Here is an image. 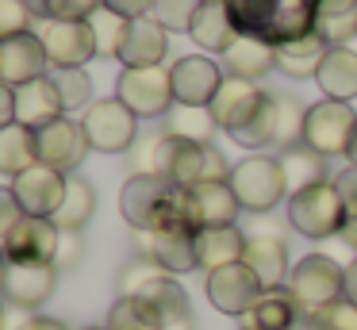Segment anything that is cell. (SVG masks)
Wrapping results in <instances>:
<instances>
[{"label":"cell","mask_w":357,"mask_h":330,"mask_svg":"<svg viewBox=\"0 0 357 330\" xmlns=\"http://www.w3.org/2000/svg\"><path fill=\"white\" fill-rule=\"evenodd\" d=\"M319 4L323 0H227V12L238 35L284 46L315 31Z\"/></svg>","instance_id":"obj_1"},{"label":"cell","mask_w":357,"mask_h":330,"mask_svg":"<svg viewBox=\"0 0 357 330\" xmlns=\"http://www.w3.org/2000/svg\"><path fill=\"white\" fill-rule=\"evenodd\" d=\"M119 215L135 234L185 223V192L158 173H131L119 188Z\"/></svg>","instance_id":"obj_2"},{"label":"cell","mask_w":357,"mask_h":330,"mask_svg":"<svg viewBox=\"0 0 357 330\" xmlns=\"http://www.w3.org/2000/svg\"><path fill=\"white\" fill-rule=\"evenodd\" d=\"M288 223L303 238H334L346 227V200L334 188V181H319L288 196Z\"/></svg>","instance_id":"obj_3"},{"label":"cell","mask_w":357,"mask_h":330,"mask_svg":"<svg viewBox=\"0 0 357 330\" xmlns=\"http://www.w3.org/2000/svg\"><path fill=\"white\" fill-rule=\"evenodd\" d=\"M284 292L292 296V303L300 307V315H311L319 307L334 303L346 296V269L326 253H307L303 261H296L288 273Z\"/></svg>","instance_id":"obj_4"},{"label":"cell","mask_w":357,"mask_h":330,"mask_svg":"<svg viewBox=\"0 0 357 330\" xmlns=\"http://www.w3.org/2000/svg\"><path fill=\"white\" fill-rule=\"evenodd\" d=\"M231 188H234V196H238L242 211H254V215L273 211L288 192L280 158H273V153H250V158L234 161L231 165Z\"/></svg>","instance_id":"obj_5"},{"label":"cell","mask_w":357,"mask_h":330,"mask_svg":"<svg viewBox=\"0 0 357 330\" xmlns=\"http://www.w3.org/2000/svg\"><path fill=\"white\" fill-rule=\"evenodd\" d=\"M208 146L211 142H185V138H173L165 130H158L154 142H150L142 173H158L169 184H177L181 192H188L208 177Z\"/></svg>","instance_id":"obj_6"},{"label":"cell","mask_w":357,"mask_h":330,"mask_svg":"<svg viewBox=\"0 0 357 330\" xmlns=\"http://www.w3.org/2000/svg\"><path fill=\"white\" fill-rule=\"evenodd\" d=\"M357 135V112L354 104L342 100H319L307 107V123H303V146L315 150L319 158H346Z\"/></svg>","instance_id":"obj_7"},{"label":"cell","mask_w":357,"mask_h":330,"mask_svg":"<svg viewBox=\"0 0 357 330\" xmlns=\"http://www.w3.org/2000/svg\"><path fill=\"white\" fill-rule=\"evenodd\" d=\"M81 127L89 135V146L100 153H127L139 142V115L123 104L119 96L93 100L89 112L81 115Z\"/></svg>","instance_id":"obj_8"},{"label":"cell","mask_w":357,"mask_h":330,"mask_svg":"<svg viewBox=\"0 0 357 330\" xmlns=\"http://www.w3.org/2000/svg\"><path fill=\"white\" fill-rule=\"evenodd\" d=\"M116 96L131 107L139 119H165L173 100V77L165 66H146V69H123L116 81Z\"/></svg>","instance_id":"obj_9"},{"label":"cell","mask_w":357,"mask_h":330,"mask_svg":"<svg viewBox=\"0 0 357 330\" xmlns=\"http://www.w3.org/2000/svg\"><path fill=\"white\" fill-rule=\"evenodd\" d=\"M35 35L43 38L47 61L54 69H85L96 58V35L89 20H43Z\"/></svg>","instance_id":"obj_10"},{"label":"cell","mask_w":357,"mask_h":330,"mask_svg":"<svg viewBox=\"0 0 357 330\" xmlns=\"http://www.w3.org/2000/svg\"><path fill=\"white\" fill-rule=\"evenodd\" d=\"M35 150H39V161L50 169H58V173H77L81 161L89 158V135L85 127H81V119H73V115H62V119L47 123L43 130H35Z\"/></svg>","instance_id":"obj_11"},{"label":"cell","mask_w":357,"mask_h":330,"mask_svg":"<svg viewBox=\"0 0 357 330\" xmlns=\"http://www.w3.org/2000/svg\"><path fill=\"white\" fill-rule=\"evenodd\" d=\"M58 284V265L54 261H8L0 273V299H8L12 307L35 311L50 299Z\"/></svg>","instance_id":"obj_12"},{"label":"cell","mask_w":357,"mask_h":330,"mask_svg":"<svg viewBox=\"0 0 357 330\" xmlns=\"http://www.w3.org/2000/svg\"><path fill=\"white\" fill-rule=\"evenodd\" d=\"M265 100H269V92L257 89V81H246V77H231V73H227L208 107H211V115H215L219 130L238 135L242 127L254 123V115L265 107Z\"/></svg>","instance_id":"obj_13"},{"label":"cell","mask_w":357,"mask_h":330,"mask_svg":"<svg viewBox=\"0 0 357 330\" xmlns=\"http://www.w3.org/2000/svg\"><path fill=\"white\" fill-rule=\"evenodd\" d=\"M169 77H173V100H177V104L208 107L227 73L215 58H208V54H185V58H177L169 66Z\"/></svg>","instance_id":"obj_14"},{"label":"cell","mask_w":357,"mask_h":330,"mask_svg":"<svg viewBox=\"0 0 357 330\" xmlns=\"http://www.w3.org/2000/svg\"><path fill=\"white\" fill-rule=\"evenodd\" d=\"M242 204L234 196L231 181H200L185 192V223L196 230L204 227H231L238 219Z\"/></svg>","instance_id":"obj_15"},{"label":"cell","mask_w":357,"mask_h":330,"mask_svg":"<svg viewBox=\"0 0 357 330\" xmlns=\"http://www.w3.org/2000/svg\"><path fill=\"white\" fill-rule=\"evenodd\" d=\"M261 280L254 276L250 265H223L208 273V299L219 315H246L250 307L261 299Z\"/></svg>","instance_id":"obj_16"},{"label":"cell","mask_w":357,"mask_h":330,"mask_svg":"<svg viewBox=\"0 0 357 330\" xmlns=\"http://www.w3.org/2000/svg\"><path fill=\"white\" fill-rule=\"evenodd\" d=\"M8 188L16 192L24 215H43V219H54V211L62 207V196H66V173H58V169L35 161L31 169H24L20 177H12Z\"/></svg>","instance_id":"obj_17"},{"label":"cell","mask_w":357,"mask_h":330,"mask_svg":"<svg viewBox=\"0 0 357 330\" xmlns=\"http://www.w3.org/2000/svg\"><path fill=\"white\" fill-rule=\"evenodd\" d=\"M58 246H62V230L54 219H43V215H24L4 238L8 261H54Z\"/></svg>","instance_id":"obj_18"},{"label":"cell","mask_w":357,"mask_h":330,"mask_svg":"<svg viewBox=\"0 0 357 330\" xmlns=\"http://www.w3.org/2000/svg\"><path fill=\"white\" fill-rule=\"evenodd\" d=\"M139 238H142L139 253H150L154 261H162L173 276L192 273L200 265V257H196V227H188V223H169V227L150 230V234H139Z\"/></svg>","instance_id":"obj_19"},{"label":"cell","mask_w":357,"mask_h":330,"mask_svg":"<svg viewBox=\"0 0 357 330\" xmlns=\"http://www.w3.org/2000/svg\"><path fill=\"white\" fill-rule=\"evenodd\" d=\"M47 50H43V38L35 31H24V35L0 43V84H8V89L47 77Z\"/></svg>","instance_id":"obj_20"},{"label":"cell","mask_w":357,"mask_h":330,"mask_svg":"<svg viewBox=\"0 0 357 330\" xmlns=\"http://www.w3.org/2000/svg\"><path fill=\"white\" fill-rule=\"evenodd\" d=\"M169 54V31L154 20V15H139L127 20L123 43H119V61L123 69H146V66H162Z\"/></svg>","instance_id":"obj_21"},{"label":"cell","mask_w":357,"mask_h":330,"mask_svg":"<svg viewBox=\"0 0 357 330\" xmlns=\"http://www.w3.org/2000/svg\"><path fill=\"white\" fill-rule=\"evenodd\" d=\"M62 115H66V104H62L54 77H39V81H27L16 89V123L43 130L47 123L62 119Z\"/></svg>","instance_id":"obj_22"},{"label":"cell","mask_w":357,"mask_h":330,"mask_svg":"<svg viewBox=\"0 0 357 330\" xmlns=\"http://www.w3.org/2000/svg\"><path fill=\"white\" fill-rule=\"evenodd\" d=\"M242 265L254 269V276L261 280L265 292H277L288 284V246L277 234H250Z\"/></svg>","instance_id":"obj_23"},{"label":"cell","mask_w":357,"mask_h":330,"mask_svg":"<svg viewBox=\"0 0 357 330\" xmlns=\"http://www.w3.org/2000/svg\"><path fill=\"white\" fill-rule=\"evenodd\" d=\"M188 38H192L204 54H227L231 50L238 31H234V20H231V12H227V0H204L196 20H192V27H188Z\"/></svg>","instance_id":"obj_24"},{"label":"cell","mask_w":357,"mask_h":330,"mask_svg":"<svg viewBox=\"0 0 357 330\" xmlns=\"http://www.w3.org/2000/svg\"><path fill=\"white\" fill-rule=\"evenodd\" d=\"M319 92L323 100H342V104H354L357 96V50L354 46H331L315 73Z\"/></svg>","instance_id":"obj_25"},{"label":"cell","mask_w":357,"mask_h":330,"mask_svg":"<svg viewBox=\"0 0 357 330\" xmlns=\"http://www.w3.org/2000/svg\"><path fill=\"white\" fill-rule=\"evenodd\" d=\"M242 253H246V234L238 227H204L196 230V257H200V269L215 273L223 265H238Z\"/></svg>","instance_id":"obj_26"},{"label":"cell","mask_w":357,"mask_h":330,"mask_svg":"<svg viewBox=\"0 0 357 330\" xmlns=\"http://www.w3.org/2000/svg\"><path fill=\"white\" fill-rule=\"evenodd\" d=\"M223 69L231 77H246V81H261L265 73L277 69V46L261 43V38L238 35L231 43V50L223 54Z\"/></svg>","instance_id":"obj_27"},{"label":"cell","mask_w":357,"mask_h":330,"mask_svg":"<svg viewBox=\"0 0 357 330\" xmlns=\"http://www.w3.org/2000/svg\"><path fill=\"white\" fill-rule=\"evenodd\" d=\"M93 215H96V188H93V181L81 177V173H70V177H66L62 207L54 211L58 230H66V234H81Z\"/></svg>","instance_id":"obj_28"},{"label":"cell","mask_w":357,"mask_h":330,"mask_svg":"<svg viewBox=\"0 0 357 330\" xmlns=\"http://www.w3.org/2000/svg\"><path fill=\"white\" fill-rule=\"evenodd\" d=\"M169 269L162 261H154L150 253H135L116 276V288H119V299H150L165 280H169Z\"/></svg>","instance_id":"obj_29"},{"label":"cell","mask_w":357,"mask_h":330,"mask_svg":"<svg viewBox=\"0 0 357 330\" xmlns=\"http://www.w3.org/2000/svg\"><path fill=\"white\" fill-rule=\"evenodd\" d=\"M326 50H331V46H326L323 38H319L315 31H311V35L296 38V43L277 46V69H280L284 77H292V81L315 77V73H319V66H323V58H326Z\"/></svg>","instance_id":"obj_30"},{"label":"cell","mask_w":357,"mask_h":330,"mask_svg":"<svg viewBox=\"0 0 357 330\" xmlns=\"http://www.w3.org/2000/svg\"><path fill=\"white\" fill-rule=\"evenodd\" d=\"M315 35L326 46H349L357 38V0H323L315 15Z\"/></svg>","instance_id":"obj_31"},{"label":"cell","mask_w":357,"mask_h":330,"mask_svg":"<svg viewBox=\"0 0 357 330\" xmlns=\"http://www.w3.org/2000/svg\"><path fill=\"white\" fill-rule=\"evenodd\" d=\"M273 96V150L284 153L303 142V123H307V107L288 92H269Z\"/></svg>","instance_id":"obj_32"},{"label":"cell","mask_w":357,"mask_h":330,"mask_svg":"<svg viewBox=\"0 0 357 330\" xmlns=\"http://www.w3.org/2000/svg\"><path fill=\"white\" fill-rule=\"evenodd\" d=\"M242 319H246L250 330H292L296 319H300V307L292 303V296L284 288H277V292H261V299Z\"/></svg>","instance_id":"obj_33"},{"label":"cell","mask_w":357,"mask_h":330,"mask_svg":"<svg viewBox=\"0 0 357 330\" xmlns=\"http://www.w3.org/2000/svg\"><path fill=\"white\" fill-rule=\"evenodd\" d=\"M39 161L35 150V130L24 123H8L0 127V173L4 177H20L24 169H31Z\"/></svg>","instance_id":"obj_34"},{"label":"cell","mask_w":357,"mask_h":330,"mask_svg":"<svg viewBox=\"0 0 357 330\" xmlns=\"http://www.w3.org/2000/svg\"><path fill=\"white\" fill-rule=\"evenodd\" d=\"M165 135L185 138V142H211L219 130L211 107H192V104H173L169 115H165Z\"/></svg>","instance_id":"obj_35"},{"label":"cell","mask_w":357,"mask_h":330,"mask_svg":"<svg viewBox=\"0 0 357 330\" xmlns=\"http://www.w3.org/2000/svg\"><path fill=\"white\" fill-rule=\"evenodd\" d=\"M280 158V169H284V184H288V196L300 188H307V184H319V181H331L326 177V158H319L315 150H307V146H292V150L277 153Z\"/></svg>","instance_id":"obj_36"},{"label":"cell","mask_w":357,"mask_h":330,"mask_svg":"<svg viewBox=\"0 0 357 330\" xmlns=\"http://www.w3.org/2000/svg\"><path fill=\"white\" fill-rule=\"evenodd\" d=\"M108 330H162V311L150 299H116L108 311Z\"/></svg>","instance_id":"obj_37"},{"label":"cell","mask_w":357,"mask_h":330,"mask_svg":"<svg viewBox=\"0 0 357 330\" xmlns=\"http://www.w3.org/2000/svg\"><path fill=\"white\" fill-rule=\"evenodd\" d=\"M50 77H54L58 92H62L66 115L89 112V104H93V77H89L85 69H54Z\"/></svg>","instance_id":"obj_38"},{"label":"cell","mask_w":357,"mask_h":330,"mask_svg":"<svg viewBox=\"0 0 357 330\" xmlns=\"http://www.w3.org/2000/svg\"><path fill=\"white\" fill-rule=\"evenodd\" d=\"M93 23V35H96V58H119V43H123V31H127V20L116 15L112 8H96L89 15Z\"/></svg>","instance_id":"obj_39"},{"label":"cell","mask_w":357,"mask_h":330,"mask_svg":"<svg viewBox=\"0 0 357 330\" xmlns=\"http://www.w3.org/2000/svg\"><path fill=\"white\" fill-rule=\"evenodd\" d=\"M307 330H357V303L346 296L307 315Z\"/></svg>","instance_id":"obj_40"},{"label":"cell","mask_w":357,"mask_h":330,"mask_svg":"<svg viewBox=\"0 0 357 330\" xmlns=\"http://www.w3.org/2000/svg\"><path fill=\"white\" fill-rule=\"evenodd\" d=\"M200 4H204V0H154V12H150V15H154L165 31H185V35H188V27H192Z\"/></svg>","instance_id":"obj_41"},{"label":"cell","mask_w":357,"mask_h":330,"mask_svg":"<svg viewBox=\"0 0 357 330\" xmlns=\"http://www.w3.org/2000/svg\"><path fill=\"white\" fill-rule=\"evenodd\" d=\"M31 4L27 0H0V43L31 31Z\"/></svg>","instance_id":"obj_42"},{"label":"cell","mask_w":357,"mask_h":330,"mask_svg":"<svg viewBox=\"0 0 357 330\" xmlns=\"http://www.w3.org/2000/svg\"><path fill=\"white\" fill-rule=\"evenodd\" d=\"M104 0H35V12L47 20H89Z\"/></svg>","instance_id":"obj_43"},{"label":"cell","mask_w":357,"mask_h":330,"mask_svg":"<svg viewBox=\"0 0 357 330\" xmlns=\"http://www.w3.org/2000/svg\"><path fill=\"white\" fill-rule=\"evenodd\" d=\"M20 219H24V207H20L16 192H12V188H0V242L8 238V230L16 227Z\"/></svg>","instance_id":"obj_44"},{"label":"cell","mask_w":357,"mask_h":330,"mask_svg":"<svg viewBox=\"0 0 357 330\" xmlns=\"http://www.w3.org/2000/svg\"><path fill=\"white\" fill-rule=\"evenodd\" d=\"M104 8H112V12L123 15V20H139V15L154 12V0H104Z\"/></svg>","instance_id":"obj_45"},{"label":"cell","mask_w":357,"mask_h":330,"mask_svg":"<svg viewBox=\"0 0 357 330\" xmlns=\"http://www.w3.org/2000/svg\"><path fill=\"white\" fill-rule=\"evenodd\" d=\"M331 181H334V188L342 192V200H346V204H354V200H357V165H346L342 173H334Z\"/></svg>","instance_id":"obj_46"},{"label":"cell","mask_w":357,"mask_h":330,"mask_svg":"<svg viewBox=\"0 0 357 330\" xmlns=\"http://www.w3.org/2000/svg\"><path fill=\"white\" fill-rule=\"evenodd\" d=\"M8 123H16V89L0 84V127H8Z\"/></svg>","instance_id":"obj_47"},{"label":"cell","mask_w":357,"mask_h":330,"mask_svg":"<svg viewBox=\"0 0 357 330\" xmlns=\"http://www.w3.org/2000/svg\"><path fill=\"white\" fill-rule=\"evenodd\" d=\"M342 242H346V246H354V250H357V200H354V204H346V227H342Z\"/></svg>","instance_id":"obj_48"},{"label":"cell","mask_w":357,"mask_h":330,"mask_svg":"<svg viewBox=\"0 0 357 330\" xmlns=\"http://www.w3.org/2000/svg\"><path fill=\"white\" fill-rule=\"evenodd\" d=\"M20 330H70V327H66L62 319H47V315H31V319H27Z\"/></svg>","instance_id":"obj_49"},{"label":"cell","mask_w":357,"mask_h":330,"mask_svg":"<svg viewBox=\"0 0 357 330\" xmlns=\"http://www.w3.org/2000/svg\"><path fill=\"white\" fill-rule=\"evenodd\" d=\"M346 299H349V303H357V257L346 265Z\"/></svg>","instance_id":"obj_50"},{"label":"cell","mask_w":357,"mask_h":330,"mask_svg":"<svg viewBox=\"0 0 357 330\" xmlns=\"http://www.w3.org/2000/svg\"><path fill=\"white\" fill-rule=\"evenodd\" d=\"M162 330H196V322H192V315H185V319H165Z\"/></svg>","instance_id":"obj_51"},{"label":"cell","mask_w":357,"mask_h":330,"mask_svg":"<svg viewBox=\"0 0 357 330\" xmlns=\"http://www.w3.org/2000/svg\"><path fill=\"white\" fill-rule=\"evenodd\" d=\"M346 158H349V165H357V135H354V146H349V153H346Z\"/></svg>","instance_id":"obj_52"},{"label":"cell","mask_w":357,"mask_h":330,"mask_svg":"<svg viewBox=\"0 0 357 330\" xmlns=\"http://www.w3.org/2000/svg\"><path fill=\"white\" fill-rule=\"evenodd\" d=\"M4 265H8V253H4V242H0V273H4Z\"/></svg>","instance_id":"obj_53"},{"label":"cell","mask_w":357,"mask_h":330,"mask_svg":"<svg viewBox=\"0 0 357 330\" xmlns=\"http://www.w3.org/2000/svg\"><path fill=\"white\" fill-rule=\"evenodd\" d=\"M0 327H4V307H0Z\"/></svg>","instance_id":"obj_54"},{"label":"cell","mask_w":357,"mask_h":330,"mask_svg":"<svg viewBox=\"0 0 357 330\" xmlns=\"http://www.w3.org/2000/svg\"><path fill=\"white\" fill-rule=\"evenodd\" d=\"M85 330H108V327H85Z\"/></svg>","instance_id":"obj_55"},{"label":"cell","mask_w":357,"mask_h":330,"mask_svg":"<svg viewBox=\"0 0 357 330\" xmlns=\"http://www.w3.org/2000/svg\"><path fill=\"white\" fill-rule=\"evenodd\" d=\"M242 330H250V327H242Z\"/></svg>","instance_id":"obj_56"}]
</instances>
